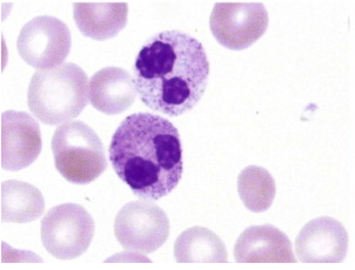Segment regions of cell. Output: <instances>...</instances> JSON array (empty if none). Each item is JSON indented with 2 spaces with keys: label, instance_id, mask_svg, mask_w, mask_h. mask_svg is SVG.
Masks as SVG:
<instances>
[{
  "label": "cell",
  "instance_id": "277c9868",
  "mask_svg": "<svg viewBox=\"0 0 355 270\" xmlns=\"http://www.w3.org/2000/svg\"><path fill=\"white\" fill-rule=\"evenodd\" d=\"M52 152L59 173L74 185H89L107 168L101 138L83 121L60 125L52 138Z\"/></svg>",
  "mask_w": 355,
  "mask_h": 270
},
{
  "label": "cell",
  "instance_id": "2e32d148",
  "mask_svg": "<svg viewBox=\"0 0 355 270\" xmlns=\"http://www.w3.org/2000/svg\"><path fill=\"white\" fill-rule=\"evenodd\" d=\"M238 192L245 207L253 213L266 212L275 197V181L263 167L248 166L238 178Z\"/></svg>",
  "mask_w": 355,
  "mask_h": 270
},
{
  "label": "cell",
  "instance_id": "9c48e42d",
  "mask_svg": "<svg viewBox=\"0 0 355 270\" xmlns=\"http://www.w3.org/2000/svg\"><path fill=\"white\" fill-rule=\"evenodd\" d=\"M42 131L30 114L17 111L1 113V168L18 172L38 159Z\"/></svg>",
  "mask_w": 355,
  "mask_h": 270
},
{
  "label": "cell",
  "instance_id": "5b68a950",
  "mask_svg": "<svg viewBox=\"0 0 355 270\" xmlns=\"http://www.w3.org/2000/svg\"><path fill=\"white\" fill-rule=\"evenodd\" d=\"M96 224L83 206L64 204L50 209L42 220L44 247L55 259L73 260L85 254Z\"/></svg>",
  "mask_w": 355,
  "mask_h": 270
},
{
  "label": "cell",
  "instance_id": "7c38bea8",
  "mask_svg": "<svg viewBox=\"0 0 355 270\" xmlns=\"http://www.w3.org/2000/svg\"><path fill=\"white\" fill-rule=\"evenodd\" d=\"M135 79L120 67H105L89 80V101L106 116H118L128 111L137 98Z\"/></svg>",
  "mask_w": 355,
  "mask_h": 270
},
{
  "label": "cell",
  "instance_id": "ba28073f",
  "mask_svg": "<svg viewBox=\"0 0 355 270\" xmlns=\"http://www.w3.org/2000/svg\"><path fill=\"white\" fill-rule=\"evenodd\" d=\"M268 27V12L261 3H218L209 28L221 46L243 51L261 38Z\"/></svg>",
  "mask_w": 355,
  "mask_h": 270
},
{
  "label": "cell",
  "instance_id": "9a60e30c",
  "mask_svg": "<svg viewBox=\"0 0 355 270\" xmlns=\"http://www.w3.org/2000/svg\"><path fill=\"white\" fill-rule=\"evenodd\" d=\"M1 221L27 224L38 220L45 210V199L35 186L8 180L1 183Z\"/></svg>",
  "mask_w": 355,
  "mask_h": 270
},
{
  "label": "cell",
  "instance_id": "52a82bcc",
  "mask_svg": "<svg viewBox=\"0 0 355 270\" xmlns=\"http://www.w3.org/2000/svg\"><path fill=\"white\" fill-rule=\"evenodd\" d=\"M71 46L70 28L62 20L51 16L30 20L17 39L18 53L35 70H47L64 64Z\"/></svg>",
  "mask_w": 355,
  "mask_h": 270
},
{
  "label": "cell",
  "instance_id": "4fadbf2b",
  "mask_svg": "<svg viewBox=\"0 0 355 270\" xmlns=\"http://www.w3.org/2000/svg\"><path fill=\"white\" fill-rule=\"evenodd\" d=\"M73 16L78 30L87 38L105 42L116 38L128 24L126 3H76Z\"/></svg>",
  "mask_w": 355,
  "mask_h": 270
},
{
  "label": "cell",
  "instance_id": "5bb4252c",
  "mask_svg": "<svg viewBox=\"0 0 355 270\" xmlns=\"http://www.w3.org/2000/svg\"><path fill=\"white\" fill-rule=\"evenodd\" d=\"M174 259L180 264H212L227 263L228 255L216 233L197 226L179 235L174 243Z\"/></svg>",
  "mask_w": 355,
  "mask_h": 270
},
{
  "label": "cell",
  "instance_id": "3957f363",
  "mask_svg": "<svg viewBox=\"0 0 355 270\" xmlns=\"http://www.w3.org/2000/svg\"><path fill=\"white\" fill-rule=\"evenodd\" d=\"M89 100V78L73 62L39 70L28 86L27 104L43 124H65L80 116Z\"/></svg>",
  "mask_w": 355,
  "mask_h": 270
},
{
  "label": "cell",
  "instance_id": "30bf717a",
  "mask_svg": "<svg viewBox=\"0 0 355 270\" xmlns=\"http://www.w3.org/2000/svg\"><path fill=\"white\" fill-rule=\"evenodd\" d=\"M295 251L305 264L341 263L347 254V232L339 221L321 216L302 228L295 241Z\"/></svg>",
  "mask_w": 355,
  "mask_h": 270
},
{
  "label": "cell",
  "instance_id": "6da1fadb",
  "mask_svg": "<svg viewBox=\"0 0 355 270\" xmlns=\"http://www.w3.org/2000/svg\"><path fill=\"white\" fill-rule=\"evenodd\" d=\"M209 62L202 44L179 30L153 35L133 66L135 89L145 106L170 118L189 112L205 94Z\"/></svg>",
  "mask_w": 355,
  "mask_h": 270
},
{
  "label": "cell",
  "instance_id": "8992f818",
  "mask_svg": "<svg viewBox=\"0 0 355 270\" xmlns=\"http://www.w3.org/2000/svg\"><path fill=\"white\" fill-rule=\"evenodd\" d=\"M114 234L126 251L151 254L168 239L170 219L152 201H133L118 213Z\"/></svg>",
  "mask_w": 355,
  "mask_h": 270
},
{
  "label": "cell",
  "instance_id": "8fae6325",
  "mask_svg": "<svg viewBox=\"0 0 355 270\" xmlns=\"http://www.w3.org/2000/svg\"><path fill=\"white\" fill-rule=\"evenodd\" d=\"M234 259L238 263H297L290 239L280 229L263 224L252 226L236 240Z\"/></svg>",
  "mask_w": 355,
  "mask_h": 270
},
{
  "label": "cell",
  "instance_id": "7a4b0ae2",
  "mask_svg": "<svg viewBox=\"0 0 355 270\" xmlns=\"http://www.w3.org/2000/svg\"><path fill=\"white\" fill-rule=\"evenodd\" d=\"M110 160L120 180L135 197L158 201L182 177V148L177 127L152 113L128 116L113 134Z\"/></svg>",
  "mask_w": 355,
  "mask_h": 270
}]
</instances>
